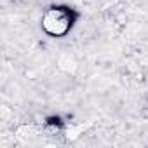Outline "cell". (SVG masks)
Masks as SVG:
<instances>
[{"mask_svg": "<svg viewBox=\"0 0 148 148\" xmlns=\"http://www.w3.org/2000/svg\"><path fill=\"white\" fill-rule=\"evenodd\" d=\"M80 18V12L66 4L49 5L40 16V30L51 38L66 37Z\"/></svg>", "mask_w": 148, "mask_h": 148, "instance_id": "1", "label": "cell"}]
</instances>
